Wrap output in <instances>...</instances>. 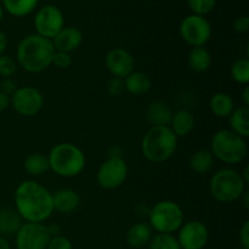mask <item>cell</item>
<instances>
[{
  "instance_id": "6da1fadb",
  "label": "cell",
  "mask_w": 249,
  "mask_h": 249,
  "mask_svg": "<svg viewBox=\"0 0 249 249\" xmlns=\"http://www.w3.org/2000/svg\"><path fill=\"white\" fill-rule=\"evenodd\" d=\"M14 203L24 223L45 224L53 214V192L36 180H24L16 187Z\"/></svg>"
},
{
  "instance_id": "7a4b0ae2",
  "label": "cell",
  "mask_w": 249,
  "mask_h": 249,
  "mask_svg": "<svg viewBox=\"0 0 249 249\" xmlns=\"http://www.w3.org/2000/svg\"><path fill=\"white\" fill-rule=\"evenodd\" d=\"M55 51L53 40L36 33L29 34L17 45V66L28 73H41L53 65Z\"/></svg>"
},
{
  "instance_id": "3957f363",
  "label": "cell",
  "mask_w": 249,
  "mask_h": 249,
  "mask_svg": "<svg viewBox=\"0 0 249 249\" xmlns=\"http://www.w3.org/2000/svg\"><path fill=\"white\" fill-rule=\"evenodd\" d=\"M178 140L169 126H151L141 140V152L152 163L167 162L177 151Z\"/></svg>"
},
{
  "instance_id": "277c9868",
  "label": "cell",
  "mask_w": 249,
  "mask_h": 249,
  "mask_svg": "<svg viewBox=\"0 0 249 249\" xmlns=\"http://www.w3.org/2000/svg\"><path fill=\"white\" fill-rule=\"evenodd\" d=\"M48 160L50 170L61 178L78 177L87 164L82 148L71 142H61L53 146L49 152Z\"/></svg>"
},
{
  "instance_id": "5b68a950",
  "label": "cell",
  "mask_w": 249,
  "mask_h": 249,
  "mask_svg": "<svg viewBox=\"0 0 249 249\" xmlns=\"http://www.w3.org/2000/svg\"><path fill=\"white\" fill-rule=\"evenodd\" d=\"M209 151L214 158L224 164L236 165L246 160L248 146L246 139L241 138L230 129H221L212 136Z\"/></svg>"
},
{
  "instance_id": "8992f818",
  "label": "cell",
  "mask_w": 249,
  "mask_h": 249,
  "mask_svg": "<svg viewBox=\"0 0 249 249\" xmlns=\"http://www.w3.org/2000/svg\"><path fill=\"white\" fill-rule=\"evenodd\" d=\"M247 190L241 173L232 168H223L212 175L209 181V192L216 202L230 204L241 199Z\"/></svg>"
},
{
  "instance_id": "52a82bcc",
  "label": "cell",
  "mask_w": 249,
  "mask_h": 249,
  "mask_svg": "<svg viewBox=\"0 0 249 249\" xmlns=\"http://www.w3.org/2000/svg\"><path fill=\"white\" fill-rule=\"evenodd\" d=\"M148 225L157 233L178 232L185 223V214L181 206L174 201L164 199L153 204L148 212Z\"/></svg>"
},
{
  "instance_id": "ba28073f",
  "label": "cell",
  "mask_w": 249,
  "mask_h": 249,
  "mask_svg": "<svg viewBox=\"0 0 249 249\" xmlns=\"http://www.w3.org/2000/svg\"><path fill=\"white\" fill-rule=\"evenodd\" d=\"M129 174L128 163L121 156L114 155L100 164L96 180L100 187L105 190H116L125 182Z\"/></svg>"
},
{
  "instance_id": "9c48e42d",
  "label": "cell",
  "mask_w": 249,
  "mask_h": 249,
  "mask_svg": "<svg viewBox=\"0 0 249 249\" xmlns=\"http://www.w3.org/2000/svg\"><path fill=\"white\" fill-rule=\"evenodd\" d=\"M45 99L36 88L26 85L17 88L10 96V107L22 117H34L43 109Z\"/></svg>"
},
{
  "instance_id": "30bf717a",
  "label": "cell",
  "mask_w": 249,
  "mask_h": 249,
  "mask_svg": "<svg viewBox=\"0 0 249 249\" xmlns=\"http://www.w3.org/2000/svg\"><path fill=\"white\" fill-rule=\"evenodd\" d=\"M180 36L192 48L204 46L212 36V26L204 16L191 14L180 23Z\"/></svg>"
},
{
  "instance_id": "8fae6325",
  "label": "cell",
  "mask_w": 249,
  "mask_h": 249,
  "mask_svg": "<svg viewBox=\"0 0 249 249\" xmlns=\"http://www.w3.org/2000/svg\"><path fill=\"white\" fill-rule=\"evenodd\" d=\"M65 27V16L55 5H45L34 16V28L36 34L53 40Z\"/></svg>"
},
{
  "instance_id": "7c38bea8",
  "label": "cell",
  "mask_w": 249,
  "mask_h": 249,
  "mask_svg": "<svg viewBox=\"0 0 249 249\" xmlns=\"http://www.w3.org/2000/svg\"><path fill=\"white\" fill-rule=\"evenodd\" d=\"M50 235L45 224L23 223L15 235L16 249H46Z\"/></svg>"
},
{
  "instance_id": "4fadbf2b",
  "label": "cell",
  "mask_w": 249,
  "mask_h": 249,
  "mask_svg": "<svg viewBox=\"0 0 249 249\" xmlns=\"http://www.w3.org/2000/svg\"><path fill=\"white\" fill-rule=\"evenodd\" d=\"M177 240L181 249H203L209 241V230L199 220H190L178 230Z\"/></svg>"
},
{
  "instance_id": "5bb4252c",
  "label": "cell",
  "mask_w": 249,
  "mask_h": 249,
  "mask_svg": "<svg viewBox=\"0 0 249 249\" xmlns=\"http://www.w3.org/2000/svg\"><path fill=\"white\" fill-rule=\"evenodd\" d=\"M105 65L112 77L124 79L135 71V58L130 51L117 46L107 53Z\"/></svg>"
},
{
  "instance_id": "9a60e30c",
  "label": "cell",
  "mask_w": 249,
  "mask_h": 249,
  "mask_svg": "<svg viewBox=\"0 0 249 249\" xmlns=\"http://www.w3.org/2000/svg\"><path fill=\"white\" fill-rule=\"evenodd\" d=\"M83 40H84V36L79 28L73 26H65L53 39V44L56 51L71 53L82 45Z\"/></svg>"
},
{
  "instance_id": "2e32d148",
  "label": "cell",
  "mask_w": 249,
  "mask_h": 249,
  "mask_svg": "<svg viewBox=\"0 0 249 249\" xmlns=\"http://www.w3.org/2000/svg\"><path fill=\"white\" fill-rule=\"evenodd\" d=\"M80 195L73 189H60L53 192V212L60 214H72L79 208Z\"/></svg>"
},
{
  "instance_id": "e0dca14e",
  "label": "cell",
  "mask_w": 249,
  "mask_h": 249,
  "mask_svg": "<svg viewBox=\"0 0 249 249\" xmlns=\"http://www.w3.org/2000/svg\"><path fill=\"white\" fill-rule=\"evenodd\" d=\"M173 111L169 105L162 100L152 101L146 109V118L151 126H169Z\"/></svg>"
},
{
  "instance_id": "ac0fdd59",
  "label": "cell",
  "mask_w": 249,
  "mask_h": 249,
  "mask_svg": "<svg viewBox=\"0 0 249 249\" xmlns=\"http://www.w3.org/2000/svg\"><path fill=\"white\" fill-rule=\"evenodd\" d=\"M153 236V230L148 223L145 221H139V223L133 224L126 231V243L131 248H143L148 246L151 238Z\"/></svg>"
},
{
  "instance_id": "d6986e66",
  "label": "cell",
  "mask_w": 249,
  "mask_h": 249,
  "mask_svg": "<svg viewBox=\"0 0 249 249\" xmlns=\"http://www.w3.org/2000/svg\"><path fill=\"white\" fill-rule=\"evenodd\" d=\"M123 80L125 91L133 96H142V95L148 94L152 89V80L147 73L134 71Z\"/></svg>"
},
{
  "instance_id": "ffe728a7",
  "label": "cell",
  "mask_w": 249,
  "mask_h": 249,
  "mask_svg": "<svg viewBox=\"0 0 249 249\" xmlns=\"http://www.w3.org/2000/svg\"><path fill=\"white\" fill-rule=\"evenodd\" d=\"M169 128L177 138H185L190 135L195 128V116L189 109H179L173 113Z\"/></svg>"
},
{
  "instance_id": "44dd1931",
  "label": "cell",
  "mask_w": 249,
  "mask_h": 249,
  "mask_svg": "<svg viewBox=\"0 0 249 249\" xmlns=\"http://www.w3.org/2000/svg\"><path fill=\"white\" fill-rule=\"evenodd\" d=\"M23 223V219L15 208L0 209V236L2 237L16 235Z\"/></svg>"
},
{
  "instance_id": "7402d4cb",
  "label": "cell",
  "mask_w": 249,
  "mask_h": 249,
  "mask_svg": "<svg viewBox=\"0 0 249 249\" xmlns=\"http://www.w3.org/2000/svg\"><path fill=\"white\" fill-rule=\"evenodd\" d=\"M209 108L212 113L218 118H229L233 109L236 108L232 96L228 92H215L209 100Z\"/></svg>"
},
{
  "instance_id": "603a6c76",
  "label": "cell",
  "mask_w": 249,
  "mask_h": 249,
  "mask_svg": "<svg viewBox=\"0 0 249 249\" xmlns=\"http://www.w3.org/2000/svg\"><path fill=\"white\" fill-rule=\"evenodd\" d=\"M229 126L230 130L240 135L241 138L247 139L249 136V108L248 107H238L233 109L229 116Z\"/></svg>"
},
{
  "instance_id": "cb8c5ba5",
  "label": "cell",
  "mask_w": 249,
  "mask_h": 249,
  "mask_svg": "<svg viewBox=\"0 0 249 249\" xmlns=\"http://www.w3.org/2000/svg\"><path fill=\"white\" fill-rule=\"evenodd\" d=\"M189 67L196 73H203L209 70L212 65V53L204 46L192 48L187 57Z\"/></svg>"
},
{
  "instance_id": "d4e9b609",
  "label": "cell",
  "mask_w": 249,
  "mask_h": 249,
  "mask_svg": "<svg viewBox=\"0 0 249 249\" xmlns=\"http://www.w3.org/2000/svg\"><path fill=\"white\" fill-rule=\"evenodd\" d=\"M214 160H215V158L213 157L211 151L203 148V150H198L192 153L189 165L192 172L202 175L211 172L214 165Z\"/></svg>"
},
{
  "instance_id": "484cf974",
  "label": "cell",
  "mask_w": 249,
  "mask_h": 249,
  "mask_svg": "<svg viewBox=\"0 0 249 249\" xmlns=\"http://www.w3.org/2000/svg\"><path fill=\"white\" fill-rule=\"evenodd\" d=\"M23 168L24 170H26L27 174L31 175V177H41V175L45 174L48 170H50L48 156L39 152L31 153V155L27 156L26 160H24Z\"/></svg>"
},
{
  "instance_id": "4316f807",
  "label": "cell",
  "mask_w": 249,
  "mask_h": 249,
  "mask_svg": "<svg viewBox=\"0 0 249 249\" xmlns=\"http://www.w3.org/2000/svg\"><path fill=\"white\" fill-rule=\"evenodd\" d=\"M2 9L15 17H24L38 6L39 0H1Z\"/></svg>"
},
{
  "instance_id": "83f0119b",
  "label": "cell",
  "mask_w": 249,
  "mask_h": 249,
  "mask_svg": "<svg viewBox=\"0 0 249 249\" xmlns=\"http://www.w3.org/2000/svg\"><path fill=\"white\" fill-rule=\"evenodd\" d=\"M231 77L233 82L241 85L249 83V60L248 57H240L231 66Z\"/></svg>"
},
{
  "instance_id": "f1b7e54d",
  "label": "cell",
  "mask_w": 249,
  "mask_h": 249,
  "mask_svg": "<svg viewBox=\"0 0 249 249\" xmlns=\"http://www.w3.org/2000/svg\"><path fill=\"white\" fill-rule=\"evenodd\" d=\"M148 249H181L177 237L169 233H156L152 236Z\"/></svg>"
},
{
  "instance_id": "f546056e",
  "label": "cell",
  "mask_w": 249,
  "mask_h": 249,
  "mask_svg": "<svg viewBox=\"0 0 249 249\" xmlns=\"http://www.w3.org/2000/svg\"><path fill=\"white\" fill-rule=\"evenodd\" d=\"M192 14L204 16L215 7L218 0H186Z\"/></svg>"
},
{
  "instance_id": "4dcf8cb0",
  "label": "cell",
  "mask_w": 249,
  "mask_h": 249,
  "mask_svg": "<svg viewBox=\"0 0 249 249\" xmlns=\"http://www.w3.org/2000/svg\"><path fill=\"white\" fill-rule=\"evenodd\" d=\"M16 71L17 62L14 57L6 55V53L0 56V77H1L2 79L14 77Z\"/></svg>"
},
{
  "instance_id": "1f68e13d",
  "label": "cell",
  "mask_w": 249,
  "mask_h": 249,
  "mask_svg": "<svg viewBox=\"0 0 249 249\" xmlns=\"http://www.w3.org/2000/svg\"><path fill=\"white\" fill-rule=\"evenodd\" d=\"M73 60L71 53H62V51H55L53 57V65L60 70H66L72 65Z\"/></svg>"
},
{
  "instance_id": "d6a6232c",
  "label": "cell",
  "mask_w": 249,
  "mask_h": 249,
  "mask_svg": "<svg viewBox=\"0 0 249 249\" xmlns=\"http://www.w3.org/2000/svg\"><path fill=\"white\" fill-rule=\"evenodd\" d=\"M107 91H108L109 96H112V97L122 96V94L125 91L124 80L119 79V78L112 77L111 79H109L108 84H107Z\"/></svg>"
},
{
  "instance_id": "836d02e7",
  "label": "cell",
  "mask_w": 249,
  "mask_h": 249,
  "mask_svg": "<svg viewBox=\"0 0 249 249\" xmlns=\"http://www.w3.org/2000/svg\"><path fill=\"white\" fill-rule=\"evenodd\" d=\"M46 249H73V243L66 236H55L50 238Z\"/></svg>"
},
{
  "instance_id": "e575fe53",
  "label": "cell",
  "mask_w": 249,
  "mask_h": 249,
  "mask_svg": "<svg viewBox=\"0 0 249 249\" xmlns=\"http://www.w3.org/2000/svg\"><path fill=\"white\" fill-rule=\"evenodd\" d=\"M238 238H240V243L243 249H249V221L246 220L242 224L240 229V233H238Z\"/></svg>"
},
{
  "instance_id": "d590c367",
  "label": "cell",
  "mask_w": 249,
  "mask_h": 249,
  "mask_svg": "<svg viewBox=\"0 0 249 249\" xmlns=\"http://www.w3.org/2000/svg\"><path fill=\"white\" fill-rule=\"evenodd\" d=\"M233 29L237 33H247L249 31V17L248 16H240L233 22Z\"/></svg>"
},
{
  "instance_id": "8d00e7d4",
  "label": "cell",
  "mask_w": 249,
  "mask_h": 249,
  "mask_svg": "<svg viewBox=\"0 0 249 249\" xmlns=\"http://www.w3.org/2000/svg\"><path fill=\"white\" fill-rule=\"evenodd\" d=\"M17 88L18 87H17L16 83H15L11 78H6V79H2L1 89H0V91H2L4 94H6L7 96H11V95L16 91Z\"/></svg>"
},
{
  "instance_id": "74e56055",
  "label": "cell",
  "mask_w": 249,
  "mask_h": 249,
  "mask_svg": "<svg viewBox=\"0 0 249 249\" xmlns=\"http://www.w3.org/2000/svg\"><path fill=\"white\" fill-rule=\"evenodd\" d=\"M9 107H10V96H7L6 94L0 91V113L6 111Z\"/></svg>"
},
{
  "instance_id": "f35d334b",
  "label": "cell",
  "mask_w": 249,
  "mask_h": 249,
  "mask_svg": "<svg viewBox=\"0 0 249 249\" xmlns=\"http://www.w3.org/2000/svg\"><path fill=\"white\" fill-rule=\"evenodd\" d=\"M46 228H48V232L50 237L61 235V226L58 224H50V225H46Z\"/></svg>"
},
{
  "instance_id": "ab89813d",
  "label": "cell",
  "mask_w": 249,
  "mask_h": 249,
  "mask_svg": "<svg viewBox=\"0 0 249 249\" xmlns=\"http://www.w3.org/2000/svg\"><path fill=\"white\" fill-rule=\"evenodd\" d=\"M7 44H9V41H7L6 34L2 31H0V56L5 53L7 49Z\"/></svg>"
},
{
  "instance_id": "60d3db41",
  "label": "cell",
  "mask_w": 249,
  "mask_h": 249,
  "mask_svg": "<svg viewBox=\"0 0 249 249\" xmlns=\"http://www.w3.org/2000/svg\"><path fill=\"white\" fill-rule=\"evenodd\" d=\"M242 101L243 106L248 107L249 106V87L248 85H245V89L242 91Z\"/></svg>"
},
{
  "instance_id": "b9f144b4",
  "label": "cell",
  "mask_w": 249,
  "mask_h": 249,
  "mask_svg": "<svg viewBox=\"0 0 249 249\" xmlns=\"http://www.w3.org/2000/svg\"><path fill=\"white\" fill-rule=\"evenodd\" d=\"M0 249H11V246H10L7 238L2 237V236H0Z\"/></svg>"
},
{
  "instance_id": "7bdbcfd3",
  "label": "cell",
  "mask_w": 249,
  "mask_h": 249,
  "mask_svg": "<svg viewBox=\"0 0 249 249\" xmlns=\"http://www.w3.org/2000/svg\"><path fill=\"white\" fill-rule=\"evenodd\" d=\"M241 177H242L243 181L246 182V185H248V182H249V168H248V165H246L245 169H243V172L241 173Z\"/></svg>"
},
{
  "instance_id": "ee69618b",
  "label": "cell",
  "mask_w": 249,
  "mask_h": 249,
  "mask_svg": "<svg viewBox=\"0 0 249 249\" xmlns=\"http://www.w3.org/2000/svg\"><path fill=\"white\" fill-rule=\"evenodd\" d=\"M241 199H242V201H243V204H245V207H246V208H248L249 198H248V191H247V190H246V191H245V194L242 195V197H241ZM241 199H240V201H241Z\"/></svg>"
},
{
  "instance_id": "f6af8a7d",
  "label": "cell",
  "mask_w": 249,
  "mask_h": 249,
  "mask_svg": "<svg viewBox=\"0 0 249 249\" xmlns=\"http://www.w3.org/2000/svg\"><path fill=\"white\" fill-rule=\"evenodd\" d=\"M2 17H4V9H2V5L0 4V22H1Z\"/></svg>"
}]
</instances>
